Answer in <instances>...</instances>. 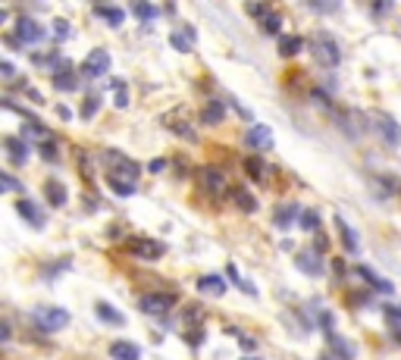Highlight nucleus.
<instances>
[{"label":"nucleus","instance_id":"nucleus-7","mask_svg":"<svg viewBox=\"0 0 401 360\" xmlns=\"http://www.w3.org/2000/svg\"><path fill=\"white\" fill-rule=\"evenodd\" d=\"M50 75H54V88H60V91H75V88H79V82H82V79L75 75V69H72V63H69V60L57 63Z\"/></svg>","mask_w":401,"mask_h":360},{"label":"nucleus","instance_id":"nucleus-26","mask_svg":"<svg viewBox=\"0 0 401 360\" xmlns=\"http://www.w3.org/2000/svg\"><path fill=\"white\" fill-rule=\"evenodd\" d=\"M95 16L107 19L110 26H123V22H126V10H119V7H107V3H97V7H95Z\"/></svg>","mask_w":401,"mask_h":360},{"label":"nucleus","instance_id":"nucleus-45","mask_svg":"<svg viewBox=\"0 0 401 360\" xmlns=\"http://www.w3.org/2000/svg\"><path fill=\"white\" fill-rule=\"evenodd\" d=\"M41 157H44V160H57V150H54V141H50V144H41Z\"/></svg>","mask_w":401,"mask_h":360},{"label":"nucleus","instance_id":"nucleus-49","mask_svg":"<svg viewBox=\"0 0 401 360\" xmlns=\"http://www.w3.org/2000/svg\"><path fill=\"white\" fill-rule=\"evenodd\" d=\"M392 339H395V341H401V329H398V326H392Z\"/></svg>","mask_w":401,"mask_h":360},{"label":"nucleus","instance_id":"nucleus-29","mask_svg":"<svg viewBox=\"0 0 401 360\" xmlns=\"http://www.w3.org/2000/svg\"><path fill=\"white\" fill-rule=\"evenodd\" d=\"M226 272H229V282H232V286H238V288H242V292H245V294L257 298V286H254V282H248L245 276H238V270H235V266H232V263H229V270H226Z\"/></svg>","mask_w":401,"mask_h":360},{"label":"nucleus","instance_id":"nucleus-40","mask_svg":"<svg viewBox=\"0 0 401 360\" xmlns=\"http://www.w3.org/2000/svg\"><path fill=\"white\" fill-rule=\"evenodd\" d=\"M264 32H266V34H276V32H279V16H276V13H270V16L264 19Z\"/></svg>","mask_w":401,"mask_h":360},{"label":"nucleus","instance_id":"nucleus-4","mask_svg":"<svg viewBox=\"0 0 401 360\" xmlns=\"http://www.w3.org/2000/svg\"><path fill=\"white\" fill-rule=\"evenodd\" d=\"M138 307H141L144 313H150V317H164V313H170L173 307H176V294L150 292V294H144V298L138 301Z\"/></svg>","mask_w":401,"mask_h":360},{"label":"nucleus","instance_id":"nucleus-47","mask_svg":"<svg viewBox=\"0 0 401 360\" xmlns=\"http://www.w3.org/2000/svg\"><path fill=\"white\" fill-rule=\"evenodd\" d=\"M28 97H32V101H35V103H44V97H41V94H38V91H35V88H28Z\"/></svg>","mask_w":401,"mask_h":360},{"label":"nucleus","instance_id":"nucleus-21","mask_svg":"<svg viewBox=\"0 0 401 360\" xmlns=\"http://www.w3.org/2000/svg\"><path fill=\"white\" fill-rule=\"evenodd\" d=\"M329 351H333L335 360H354V345L348 339H342V335H329Z\"/></svg>","mask_w":401,"mask_h":360},{"label":"nucleus","instance_id":"nucleus-10","mask_svg":"<svg viewBox=\"0 0 401 360\" xmlns=\"http://www.w3.org/2000/svg\"><path fill=\"white\" fill-rule=\"evenodd\" d=\"M197 182H201V188H204L207 194H223L226 191V176L217 166H204V170L197 172Z\"/></svg>","mask_w":401,"mask_h":360},{"label":"nucleus","instance_id":"nucleus-13","mask_svg":"<svg viewBox=\"0 0 401 360\" xmlns=\"http://www.w3.org/2000/svg\"><path fill=\"white\" fill-rule=\"evenodd\" d=\"M301 207L298 204H282V207H276V210H273V226H276V229H292L295 226V219H301Z\"/></svg>","mask_w":401,"mask_h":360},{"label":"nucleus","instance_id":"nucleus-42","mask_svg":"<svg viewBox=\"0 0 401 360\" xmlns=\"http://www.w3.org/2000/svg\"><path fill=\"white\" fill-rule=\"evenodd\" d=\"M185 341H188L191 348H197V345H204V329H195V332H188L185 335Z\"/></svg>","mask_w":401,"mask_h":360},{"label":"nucleus","instance_id":"nucleus-2","mask_svg":"<svg viewBox=\"0 0 401 360\" xmlns=\"http://www.w3.org/2000/svg\"><path fill=\"white\" fill-rule=\"evenodd\" d=\"M101 160H104V166H107V170H110V176H116V179H119V176H126V179H129V182H135V179H138V172H141V170H138V163H135V160H129V157H126V154H119V150H113V148H110V150H104V154H101Z\"/></svg>","mask_w":401,"mask_h":360},{"label":"nucleus","instance_id":"nucleus-31","mask_svg":"<svg viewBox=\"0 0 401 360\" xmlns=\"http://www.w3.org/2000/svg\"><path fill=\"white\" fill-rule=\"evenodd\" d=\"M110 88H113V103H116V107H119V110H126V107H129V88H126V82H123V79H113V82H110Z\"/></svg>","mask_w":401,"mask_h":360},{"label":"nucleus","instance_id":"nucleus-18","mask_svg":"<svg viewBox=\"0 0 401 360\" xmlns=\"http://www.w3.org/2000/svg\"><path fill=\"white\" fill-rule=\"evenodd\" d=\"M110 357L113 360H141V348L135 341H113L110 345Z\"/></svg>","mask_w":401,"mask_h":360},{"label":"nucleus","instance_id":"nucleus-15","mask_svg":"<svg viewBox=\"0 0 401 360\" xmlns=\"http://www.w3.org/2000/svg\"><path fill=\"white\" fill-rule=\"evenodd\" d=\"M170 44L179 50V54H191V48H195V28H191V26H179V28H173Z\"/></svg>","mask_w":401,"mask_h":360},{"label":"nucleus","instance_id":"nucleus-5","mask_svg":"<svg viewBox=\"0 0 401 360\" xmlns=\"http://www.w3.org/2000/svg\"><path fill=\"white\" fill-rule=\"evenodd\" d=\"M79 72H82L85 79H101V75H107L110 72V54L104 48L91 50V54L85 57V63H82V69H79Z\"/></svg>","mask_w":401,"mask_h":360},{"label":"nucleus","instance_id":"nucleus-46","mask_svg":"<svg viewBox=\"0 0 401 360\" xmlns=\"http://www.w3.org/2000/svg\"><path fill=\"white\" fill-rule=\"evenodd\" d=\"M166 170V160H150V172H164Z\"/></svg>","mask_w":401,"mask_h":360},{"label":"nucleus","instance_id":"nucleus-3","mask_svg":"<svg viewBox=\"0 0 401 360\" xmlns=\"http://www.w3.org/2000/svg\"><path fill=\"white\" fill-rule=\"evenodd\" d=\"M35 326L41 332H60L69 326V313L63 307H38L35 310Z\"/></svg>","mask_w":401,"mask_h":360},{"label":"nucleus","instance_id":"nucleus-23","mask_svg":"<svg viewBox=\"0 0 401 360\" xmlns=\"http://www.w3.org/2000/svg\"><path fill=\"white\" fill-rule=\"evenodd\" d=\"M223 116H226V103L223 101H207V107L201 110V123L217 126V123H223Z\"/></svg>","mask_w":401,"mask_h":360},{"label":"nucleus","instance_id":"nucleus-1","mask_svg":"<svg viewBox=\"0 0 401 360\" xmlns=\"http://www.w3.org/2000/svg\"><path fill=\"white\" fill-rule=\"evenodd\" d=\"M311 48H313V57H317V63H323V66H329V69L339 66L342 54H339V44H335L333 34H326V32H313Z\"/></svg>","mask_w":401,"mask_h":360},{"label":"nucleus","instance_id":"nucleus-12","mask_svg":"<svg viewBox=\"0 0 401 360\" xmlns=\"http://www.w3.org/2000/svg\"><path fill=\"white\" fill-rule=\"evenodd\" d=\"M373 126H376V132H380L389 144H401V126L395 123L389 113H376L373 116Z\"/></svg>","mask_w":401,"mask_h":360},{"label":"nucleus","instance_id":"nucleus-38","mask_svg":"<svg viewBox=\"0 0 401 360\" xmlns=\"http://www.w3.org/2000/svg\"><path fill=\"white\" fill-rule=\"evenodd\" d=\"M0 188L7 191V194H10V191H16V188H19V182H16V179H13V172H0Z\"/></svg>","mask_w":401,"mask_h":360},{"label":"nucleus","instance_id":"nucleus-17","mask_svg":"<svg viewBox=\"0 0 401 360\" xmlns=\"http://www.w3.org/2000/svg\"><path fill=\"white\" fill-rule=\"evenodd\" d=\"M354 272H358V276L364 279V282H367L370 288H376V292H382V294H392V292H395V288H392V282L380 279V272H373V270H370V266H358V270H354Z\"/></svg>","mask_w":401,"mask_h":360},{"label":"nucleus","instance_id":"nucleus-51","mask_svg":"<svg viewBox=\"0 0 401 360\" xmlns=\"http://www.w3.org/2000/svg\"><path fill=\"white\" fill-rule=\"evenodd\" d=\"M242 360H260V357H242Z\"/></svg>","mask_w":401,"mask_h":360},{"label":"nucleus","instance_id":"nucleus-9","mask_svg":"<svg viewBox=\"0 0 401 360\" xmlns=\"http://www.w3.org/2000/svg\"><path fill=\"white\" fill-rule=\"evenodd\" d=\"M245 141H248V148H251V150H270L273 148V132H270V126H260V123L248 126Z\"/></svg>","mask_w":401,"mask_h":360},{"label":"nucleus","instance_id":"nucleus-28","mask_svg":"<svg viewBox=\"0 0 401 360\" xmlns=\"http://www.w3.org/2000/svg\"><path fill=\"white\" fill-rule=\"evenodd\" d=\"M229 194H232V201L238 204V210H245V213H254V210H257V197L248 194L245 188H232Z\"/></svg>","mask_w":401,"mask_h":360},{"label":"nucleus","instance_id":"nucleus-14","mask_svg":"<svg viewBox=\"0 0 401 360\" xmlns=\"http://www.w3.org/2000/svg\"><path fill=\"white\" fill-rule=\"evenodd\" d=\"M295 266L304 270L307 276H320V272H323V260H320V254L313 251V248H304V251L295 254Z\"/></svg>","mask_w":401,"mask_h":360},{"label":"nucleus","instance_id":"nucleus-50","mask_svg":"<svg viewBox=\"0 0 401 360\" xmlns=\"http://www.w3.org/2000/svg\"><path fill=\"white\" fill-rule=\"evenodd\" d=\"M320 360H333V354H326V357H320Z\"/></svg>","mask_w":401,"mask_h":360},{"label":"nucleus","instance_id":"nucleus-27","mask_svg":"<svg viewBox=\"0 0 401 360\" xmlns=\"http://www.w3.org/2000/svg\"><path fill=\"white\" fill-rule=\"evenodd\" d=\"M197 292L226 294V279L223 276H201V279H197Z\"/></svg>","mask_w":401,"mask_h":360},{"label":"nucleus","instance_id":"nucleus-25","mask_svg":"<svg viewBox=\"0 0 401 360\" xmlns=\"http://www.w3.org/2000/svg\"><path fill=\"white\" fill-rule=\"evenodd\" d=\"M304 50V38L301 34H282L279 38V54L282 57H295V54H301Z\"/></svg>","mask_w":401,"mask_h":360},{"label":"nucleus","instance_id":"nucleus-20","mask_svg":"<svg viewBox=\"0 0 401 360\" xmlns=\"http://www.w3.org/2000/svg\"><path fill=\"white\" fill-rule=\"evenodd\" d=\"M335 229H339L342 241H345V251L348 254H360V238H358V232H354L342 217H335Z\"/></svg>","mask_w":401,"mask_h":360},{"label":"nucleus","instance_id":"nucleus-11","mask_svg":"<svg viewBox=\"0 0 401 360\" xmlns=\"http://www.w3.org/2000/svg\"><path fill=\"white\" fill-rule=\"evenodd\" d=\"M3 148H7V160L13 166H22L28 160V141L22 135H7L3 138Z\"/></svg>","mask_w":401,"mask_h":360},{"label":"nucleus","instance_id":"nucleus-37","mask_svg":"<svg viewBox=\"0 0 401 360\" xmlns=\"http://www.w3.org/2000/svg\"><path fill=\"white\" fill-rule=\"evenodd\" d=\"M248 16H254V19L264 22L266 16H270V7H266V3H248Z\"/></svg>","mask_w":401,"mask_h":360},{"label":"nucleus","instance_id":"nucleus-6","mask_svg":"<svg viewBox=\"0 0 401 360\" xmlns=\"http://www.w3.org/2000/svg\"><path fill=\"white\" fill-rule=\"evenodd\" d=\"M126 248H129L135 257H144V260H157L160 254H164V245H160V241H154V238H141V235L126 238Z\"/></svg>","mask_w":401,"mask_h":360},{"label":"nucleus","instance_id":"nucleus-22","mask_svg":"<svg viewBox=\"0 0 401 360\" xmlns=\"http://www.w3.org/2000/svg\"><path fill=\"white\" fill-rule=\"evenodd\" d=\"M16 210H19V217H26L28 223L35 226V229H41V226H44V213L38 210V207H35L32 201H28V197H22V201H16Z\"/></svg>","mask_w":401,"mask_h":360},{"label":"nucleus","instance_id":"nucleus-48","mask_svg":"<svg viewBox=\"0 0 401 360\" xmlns=\"http://www.w3.org/2000/svg\"><path fill=\"white\" fill-rule=\"evenodd\" d=\"M333 270L339 272V276H345V263H342V260H333Z\"/></svg>","mask_w":401,"mask_h":360},{"label":"nucleus","instance_id":"nucleus-24","mask_svg":"<svg viewBox=\"0 0 401 360\" xmlns=\"http://www.w3.org/2000/svg\"><path fill=\"white\" fill-rule=\"evenodd\" d=\"M95 313H97V319H104L107 326H123L126 323V317L119 310H113V307L107 304V301H97L95 304Z\"/></svg>","mask_w":401,"mask_h":360},{"label":"nucleus","instance_id":"nucleus-30","mask_svg":"<svg viewBox=\"0 0 401 360\" xmlns=\"http://www.w3.org/2000/svg\"><path fill=\"white\" fill-rule=\"evenodd\" d=\"M107 185L113 188V194L119 197H129L135 194V182H129V179H116V176H107Z\"/></svg>","mask_w":401,"mask_h":360},{"label":"nucleus","instance_id":"nucleus-33","mask_svg":"<svg viewBox=\"0 0 401 360\" xmlns=\"http://www.w3.org/2000/svg\"><path fill=\"white\" fill-rule=\"evenodd\" d=\"M97 110H101V97L88 94V97H85V103H82V110H79V116H82V119H95Z\"/></svg>","mask_w":401,"mask_h":360},{"label":"nucleus","instance_id":"nucleus-34","mask_svg":"<svg viewBox=\"0 0 401 360\" xmlns=\"http://www.w3.org/2000/svg\"><path fill=\"white\" fill-rule=\"evenodd\" d=\"M245 172L251 179H264V172H266L264 160H260V157H248V160H245Z\"/></svg>","mask_w":401,"mask_h":360},{"label":"nucleus","instance_id":"nucleus-44","mask_svg":"<svg viewBox=\"0 0 401 360\" xmlns=\"http://www.w3.org/2000/svg\"><path fill=\"white\" fill-rule=\"evenodd\" d=\"M0 72H3V79H7V82H13L16 69H13V63H10V60H3V63H0Z\"/></svg>","mask_w":401,"mask_h":360},{"label":"nucleus","instance_id":"nucleus-39","mask_svg":"<svg viewBox=\"0 0 401 360\" xmlns=\"http://www.w3.org/2000/svg\"><path fill=\"white\" fill-rule=\"evenodd\" d=\"M313 251H317V254H326L329 251V238L323 235V232H317V235H313Z\"/></svg>","mask_w":401,"mask_h":360},{"label":"nucleus","instance_id":"nucleus-35","mask_svg":"<svg viewBox=\"0 0 401 360\" xmlns=\"http://www.w3.org/2000/svg\"><path fill=\"white\" fill-rule=\"evenodd\" d=\"M132 13H135L141 22H150L154 16H160V10H157L154 3H135V7H132Z\"/></svg>","mask_w":401,"mask_h":360},{"label":"nucleus","instance_id":"nucleus-16","mask_svg":"<svg viewBox=\"0 0 401 360\" xmlns=\"http://www.w3.org/2000/svg\"><path fill=\"white\" fill-rule=\"evenodd\" d=\"M22 138H26V141H41V144L54 141V135H50V132L44 129L38 119H28V123H22Z\"/></svg>","mask_w":401,"mask_h":360},{"label":"nucleus","instance_id":"nucleus-41","mask_svg":"<svg viewBox=\"0 0 401 360\" xmlns=\"http://www.w3.org/2000/svg\"><path fill=\"white\" fill-rule=\"evenodd\" d=\"M54 34L60 38V41H63V38H69V22L66 19H54Z\"/></svg>","mask_w":401,"mask_h":360},{"label":"nucleus","instance_id":"nucleus-43","mask_svg":"<svg viewBox=\"0 0 401 360\" xmlns=\"http://www.w3.org/2000/svg\"><path fill=\"white\" fill-rule=\"evenodd\" d=\"M173 132H179V135H182V138H188V141H197V135H195V132H191V129H188V126H185V123L173 126Z\"/></svg>","mask_w":401,"mask_h":360},{"label":"nucleus","instance_id":"nucleus-19","mask_svg":"<svg viewBox=\"0 0 401 360\" xmlns=\"http://www.w3.org/2000/svg\"><path fill=\"white\" fill-rule=\"evenodd\" d=\"M44 197L50 201V207H66L69 191H66V185H63V182L50 179V182H44Z\"/></svg>","mask_w":401,"mask_h":360},{"label":"nucleus","instance_id":"nucleus-8","mask_svg":"<svg viewBox=\"0 0 401 360\" xmlns=\"http://www.w3.org/2000/svg\"><path fill=\"white\" fill-rule=\"evenodd\" d=\"M16 41L22 44V48H26V44H38L44 38V28L38 26V22L35 19H28V16H22L19 22H16Z\"/></svg>","mask_w":401,"mask_h":360},{"label":"nucleus","instance_id":"nucleus-32","mask_svg":"<svg viewBox=\"0 0 401 360\" xmlns=\"http://www.w3.org/2000/svg\"><path fill=\"white\" fill-rule=\"evenodd\" d=\"M298 223H301V229H304V232H313V235H317V232H320V213L317 210H304Z\"/></svg>","mask_w":401,"mask_h":360},{"label":"nucleus","instance_id":"nucleus-36","mask_svg":"<svg viewBox=\"0 0 401 360\" xmlns=\"http://www.w3.org/2000/svg\"><path fill=\"white\" fill-rule=\"evenodd\" d=\"M382 317H386L392 326H398L401 323V304H382Z\"/></svg>","mask_w":401,"mask_h":360}]
</instances>
